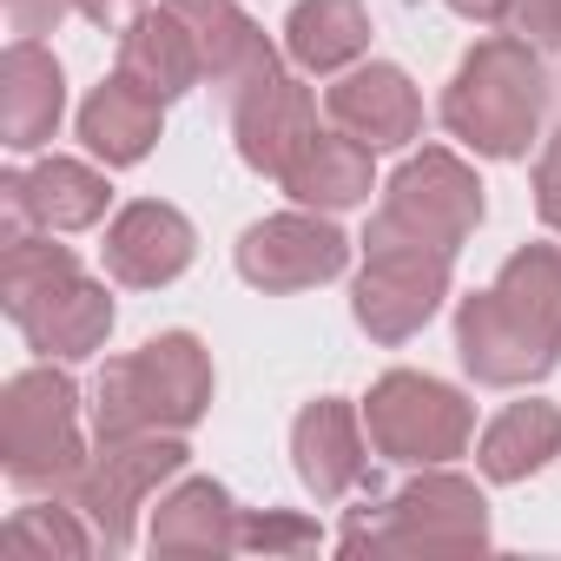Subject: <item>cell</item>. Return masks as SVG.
Here are the masks:
<instances>
[{"label": "cell", "mask_w": 561, "mask_h": 561, "mask_svg": "<svg viewBox=\"0 0 561 561\" xmlns=\"http://www.w3.org/2000/svg\"><path fill=\"white\" fill-rule=\"evenodd\" d=\"M456 351L476 383H528L561 357V251L528 244L502 277L456 311Z\"/></svg>", "instance_id": "cell-1"}, {"label": "cell", "mask_w": 561, "mask_h": 561, "mask_svg": "<svg viewBox=\"0 0 561 561\" xmlns=\"http://www.w3.org/2000/svg\"><path fill=\"white\" fill-rule=\"evenodd\" d=\"M8 318L27 331L41 357H93L113 331V298L93 277H80L67 244L14 231L8 238Z\"/></svg>", "instance_id": "cell-2"}, {"label": "cell", "mask_w": 561, "mask_h": 561, "mask_svg": "<svg viewBox=\"0 0 561 561\" xmlns=\"http://www.w3.org/2000/svg\"><path fill=\"white\" fill-rule=\"evenodd\" d=\"M541 100H548V80H541V60L528 54V41L495 34L456 67V80L443 93V126L489 159H522L541 126Z\"/></svg>", "instance_id": "cell-3"}, {"label": "cell", "mask_w": 561, "mask_h": 561, "mask_svg": "<svg viewBox=\"0 0 561 561\" xmlns=\"http://www.w3.org/2000/svg\"><path fill=\"white\" fill-rule=\"evenodd\" d=\"M211 403V364L198 337L172 331L152 337L146 351L106 364L100 377V443L106 436H152V430H185Z\"/></svg>", "instance_id": "cell-4"}, {"label": "cell", "mask_w": 561, "mask_h": 561, "mask_svg": "<svg viewBox=\"0 0 561 561\" xmlns=\"http://www.w3.org/2000/svg\"><path fill=\"white\" fill-rule=\"evenodd\" d=\"M73 410H80V390L60 370H27L8 383V403H0V456H8L14 489H73V476L87 469Z\"/></svg>", "instance_id": "cell-5"}, {"label": "cell", "mask_w": 561, "mask_h": 561, "mask_svg": "<svg viewBox=\"0 0 561 561\" xmlns=\"http://www.w3.org/2000/svg\"><path fill=\"white\" fill-rule=\"evenodd\" d=\"M364 244H370V264L357 277V324L370 337H383V344H403L410 331L430 324V311L449 291V251L397 238L383 225H370Z\"/></svg>", "instance_id": "cell-6"}, {"label": "cell", "mask_w": 561, "mask_h": 561, "mask_svg": "<svg viewBox=\"0 0 561 561\" xmlns=\"http://www.w3.org/2000/svg\"><path fill=\"white\" fill-rule=\"evenodd\" d=\"M364 423H370V443L390 456V462H449L469 449V403L436 383V377H416V370H390L370 403H364Z\"/></svg>", "instance_id": "cell-7"}, {"label": "cell", "mask_w": 561, "mask_h": 561, "mask_svg": "<svg viewBox=\"0 0 561 561\" xmlns=\"http://www.w3.org/2000/svg\"><path fill=\"white\" fill-rule=\"evenodd\" d=\"M370 225H383V231H397V238H416V244H436V251L456 257V244L482 225V185H476V172H469L456 152L430 146L423 159H410V165L390 179L383 211H377Z\"/></svg>", "instance_id": "cell-8"}, {"label": "cell", "mask_w": 561, "mask_h": 561, "mask_svg": "<svg viewBox=\"0 0 561 561\" xmlns=\"http://www.w3.org/2000/svg\"><path fill=\"white\" fill-rule=\"evenodd\" d=\"M185 469V443L165 430L152 436H106V449L73 476V502L93 515V528L106 535V548L133 541V515L146 508V495Z\"/></svg>", "instance_id": "cell-9"}, {"label": "cell", "mask_w": 561, "mask_h": 561, "mask_svg": "<svg viewBox=\"0 0 561 561\" xmlns=\"http://www.w3.org/2000/svg\"><path fill=\"white\" fill-rule=\"evenodd\" d=\"M489 541V508L462 476H423L410 482L383 522H351L344 548H482Z\"/></svg>", "instance_id": "cell-10"}, {"label": "cell", "mask_w": 561, "mask_h": 561, "mask_svg": "<svg viewBox=\"0 0 561 561\" xmlns=\"http://www.w3.org/2000/svg\"><path fill=\"white\" fill-rule=\"evenodd\" d=\"M351 257L344 231L324 225V218H305V211H285V218H264L244 231L238 244V271L251 277L257 291H305V285H324L337 277Z\"/></svg>", "instance_id": "cell-11"}, {"label": "cell", "mask_w": 561, "mask_h": 561, "mask_svg": "<svg viewBox=\"0 0 561 561\" xmlns=\"http://www.w3.org/2000/svg\"><path fill=\"white\" fill-rule=\"evenodd\" d=\"M231 126H238V152L251 172H285L298 159V146L318 133V100L291 80V73H264L244 93H231Z\"/></svg>", "instance_id": "cell-12"}, {"label": "cell", "mask_w": 561, "mask_h": 561, "mask_svg": "<svg viewBox=\"0 0 561 561\" xmlns=\"http://www.w3.org/2000/svg\"><path fill=\"white\" fill-rule=\"evenodd\" d=\"M192 225L172 205H126L106 231V271L119 285H172V277L192 264Z\"/></svg>", "instance_id": "cell-13"}, {"label": "cell", "mask_w": 561, "mask_h": 561, "mask_svg": "<svg viewBox=\"0 0 561 561\" xmlns=\"http://www.w3.org/2000/svg\"><path fill=\"white\" fill-rule=\"evenodd\" d=\"M331 119L351 139H364L370 152H383V146H410L416 139L423 100H416V87L397 67H357V73H344L331 87Z\"/></svg>", "instance_id": "cell-14"}, {"label": "cell", "mask_w": 561, "mask_h": 561, "mask_svg": "<svg viewBox=\"0 0 561 561\" xmlns=\"http://www.w3.org/2000/svg\"><path fill=\"white\" fill-rule=\"evenodd\" d=\"M165 8L192 27L198 60H205V80H218L225 93H244L251 80H264L277 67L271 47H264V34L244 21L238 0H165Z\"/></svg>", "instance_id": "cell-15"}, {"label": "cell", "mask_w": 561, "mask_h": 561, "mask_svg": "<svg viewBox=\"0 0 561 561\" xmlns=\"http://www.w3.org/2000/svg\"><path fill=\"white\" fill-rule=\"evenodd\" d=\"M8 211H14V231H21V218H34L47 231H80L106 211V179L80 159H41L34 172L8 179Z\"/></svg>", "instance_id": "cell-16"}, {"label": "cell", "mask_w": 561, "mask_h": 561, "mask_svg": "<svg viewBox=\"0 0 561 561\" xmlns=\"http://www.w3.org/2000/svg\"><path fill=\"white\" fill-rule=\"evenodd\" d=\"M0 126H8L14 152L47 146L54 126H60V60L27 34L8 47V60H0Z\"/></svg>", "instance_id": "cell-17"}, {"label": "cell", "mask_w": 561, "mask_h": 561, "mask_svg": "<svg viewBox=\"0 0 561 561\" xmlns=\"http://www.w3.org/2000/svg\"><path fill=\"white\" fill-rule=\"evenodd\" d=\"M119 73L133 80V87H146L152 100H172V93H185V87H198L205 80V60H198V41H192V27L172 14V8H146L133 27H126V41H119Z\"/></svg>", "instance_id": "cell-18"}, {"label": "cell", "mask_w": 561, "mask_h": 561, "mask_svg": "<svg viewBox=\"0 0 561 561\" xmlns=\"http://www.w3.org/2000/svg\"><path fill=\"white\" fill-rule=\"evenodd\" d=\"M291 449H298V476H305V489L318 502H337L344 489L364 482V436H357L351 403H337V397H324V403H311L298 416Z\"/></svg>", "instance_id": "cell-19"}, {"label": "cell", "mask_w": 561, "mask_h": 561, "mask_svg": "<svg viewBox=\"0 0 561 561\" xmlns=\"http://www.w3.org/2000/svg\"><path fill=\"white\" fill-rule=\"evenodd\" d=\"M244 541V522L218 482H185L159 502L152 515V548L159 554H225Z\"/></svg>", "instance_id": "cell-20"}, {"label": "cell", "mask_w": 561, "mask_h": 561, "mask_svg": "<svg viewBox=\"0 0 561 561\" xmlns=\"http://www.w3.org/2000/svg\"><path fill=\"white\" fill-rule=\"evenodd\" d=\"M277 179L305 205H357V198H370V146L351 133H311Z\"/></svg>", "instance_id": "cell-21"}, {"label": "cell", "mask_w": 561, "mask_h": 561, "mask_svg": "<svg viewBox=\"0 0 561 561\" xmlns=\"http://www.w3.org/2000/svg\"><path fill=\"white\" fill-rule=\"evenodd\" d=\"M80 139H87L106 165H133V159H146L152 139H159V100L119 73V80H106V87L80 106Z\"/></svg>", "instance_id": "cell-22"}, {"label": "cell", "mask_w": 561, "mask_h": 561, "mask_svg": "<svg viewBox=\"0 0 561 561\" xmlns=\"http://www.w3.org/2000/svg\"><path fill=\"white\" fill-rule=\"evenodd\" d=\"M285 47L305 73H337L370 47V14L357 0H298L285 21Z\"/></svg>", "instance_id": "cell-23"}, {"label": "cell", "mask_w": 561, "mask_h": 561, "mask_svg": "<svg viewBox=\"0 0 561 561\" xmlns=\"http://www.w3.org/2000/svg\"><path fill=\"white\" fill-rule=\"evenodd\" d=\"M548 456H561V410L554 403H508L482 436V476L489 482H522Z\"/></svg>", "instance_id": "cell-24"}, {"label": "cell", "mask_w": 561, "mask_h": 561, "mask_svg": "<svg viewBox=\"0 0 561 561\" xmlns=\"http://www.w3.org/2000/svg\"><path fill=\"white\" fill-rule=\"evenodd\" d=\"M0 541H8V554H21V561H27V554H67V561H80V554L93 548L87 528H80L67 508H21Z\"/></svg>", "instance_id": "cell-25"}, {"label": "cell", "mask_w": 561, "mask_h": 561, "mask_svg": "<svg viewBox=\"0 0 561 561\" xmlns=\"http://www.w3.org/2000/svg\"><path fill=\"white\" fill-rule=\"evenodd\" d=\"M515 41H535V47H561V0H508L502 21Z\"/></svg>", "instance_id": "cell-26"}, {"label": "cell", "mask_w": 561, "mask_h": 561, "mask_svg": "<svg viewBox=\"0 0 561 561\" xmlns=\"http://www.w3.org/2000/svg\"><path fill=\"white\" fill-rule=\"evenodd\" d=\"M238 548H318V528L311 522H291V515H257V522H244V541Z\"/></svg>", "instance_id": "cell-27"}, {"label": "cell", "mask_w": 561, "mask_h": 561, "mask_svg": "<svg viewBox=\"0 0 561 561\" xmlns=\"http://www.w3.org/2000/svg\"><path fill=\"white\" fill-rule=\"evenodd\" d=\"M535 211H541V225L561 231V133L548 139V152L535 165Z\"/></svg>", "instance_id": "cell-28"}, {"label": "cell", "mask_w": 561, "mask_h": 561, "mask_svg": "<svg viewBox=\"0 0 561 561\" xmlns=\"http://www.w3.org/2000/svg\"><path fill=\"white\" fill-rule=\"evenodd\" d=\"M67 8H80V0H8V14H14V34H47V27H60V14Z\"/></svg>", "instance_id": "cell-29"}, {"label": "cell", "mask_w": 561, "mask_h": 561, "mask_svg": "<svg viewBox=\"0 0 561 561\" xmlns=\"http://www.w3.org/2000/svg\"><path fill=\"white\" fill-rule=\"evenodd\" d=\"M146 8H152V0H80V14H87L93 27H106V34H126Z\"/></svg>", "instance_id": "cell-30"}, {"label": "cell", "mask_w": 561, "mask_h": 561, "mask_svg": "<svg viewBox=\"0 0 561 561\" xmlns=\"http://www.w3.org/2000/svg\"><path fill=\"white\" fill-rule=\"evenodd\" d=\"M449 8H456V14H469V21H502L508 0H449Z\"/></svg>", "instance_id": "cell-31"}]
</instances>
